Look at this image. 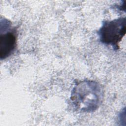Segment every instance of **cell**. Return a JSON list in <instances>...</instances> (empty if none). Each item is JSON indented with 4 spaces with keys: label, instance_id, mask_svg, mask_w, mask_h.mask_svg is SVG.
<instances>
[{
    "label": "cell",
    "instance_id": "6da1fadb",
    "mask_svg": "<svg viewBox=\"0 0 126 126\" xmlns=\"http://www.w3.org/2000/svg\"><path fill=\"white\" fill-rule=\"evenodd\" d=\"M102 92L99 84L85 80L76 83L71 93L70 100L75 109L81 112H92L101 104Z\"/></svg>",
    "mask_w": 126,
    "mask_h": 126
},
{
    "label": "cell",
    "instance_id": "7a4b0ae2",
    "mask_svg": "<svg viewBox=\"0 0 126 126\" xmlns=\"http://www.w3.org/2000/svg\"><path fill=\"white\" fill-rule=\"evenodd\" d=\"M126 32V19L121 17L111 21H104L98 31L100 41L109 45L114 50H118V44L125 36Z\"/></svg>",
    "mask_w": 126,
    "mask_h": 126
},
{
    "label": "cell",
    "instance_id": "3957f363",
    "mask_svg": "<svg viewBox=\"0 0 126 126\" xmlns=\"http://www.w3.org/2000/svg\"><path fill=\"white\" fill-rule=\"evenodd\" d=\"M17 33L15 29L1 33L0 36V58L5 59L11 56L16 48Z\"/></svg>",
    "mask_w": 126,
    "mask_h": 126
}]
</instances>
